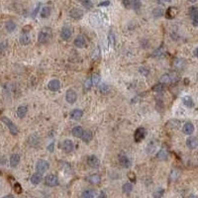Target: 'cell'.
Wrapping results in <instances>:
<instances>
[{"mask_svg":"<svg viewBox=\"0 0 198 198\" xmlns=\"http://www.w3.org/2000/svg\"><path fill=\"white\" fill-rule=\"evenodd\" d=\"M52 35H53V32H52L51 28H48V27L43 28L42 30L39 32L38 42L40 44H46V43H48L50 40H51Z\"/></svg>","mask_w":198,"mask_h":198,"instance_id":"1","label":"cell"},{"mask_svg":"<svg viewBox=\"0 0 198 198\" xmlns=\"http://www.w3.org/2000/svg\"><path fill=\"white\" fill-rule=\"evenodd\" d=\"M178 75L174 73H164V75H161L160 78V83L161 84H170V83H174L178 80Z\"/></svg>","mask_w":198,"mask_h":198,"instance_id":"2","label":"cell"},{"mask_svg":"<svg viewBox=\"0 0 198 198\" xmlns=\"http://www.w3.org/2000/svg\"><path fill=\"white\" fill-rule=\"evenodd\" d=\"M1 120H2V122L4 123L7 127H8V129H9V131H10V133L13 135V136H16L17 134H18V128H17V126L13 123V122L10 120L9 118H7V117H5V116H3L2 118H1Z\"/></svg>","mask_w":198,"mask_h":198,"instance_id":"3","label":"cell"},{"mask_svg":"<svg viewBox=\"0 0 198 198\" xmlns=\"http://www.w3.org/2000/svg\"><path fill=\"white\" fill-rule=\"evenodd\" d=\"M50 164L45 160H40L37 164H36V170L39 174H44L47 170H49Z\"/></svg>","mask_w":198,"mask_h":198,"instance_id":"4","label":"cell"},{"mask_svg":"<svg viewBox=\"0 0 198 198\" xmlns=\"http://www.w3.org/2000/svg\"><path fill=\"white\" fill-rule=\"evenodd\" d=\"M146 134H147V132H146V130H145V128H142V127L138 128V129H137V130L135 131V134H134V140H135V142L140 143L141 141H143V140L145 139Z\"/></svg>","mask_w":198,"mask_h":198,"instance_id":"5","label":"cell"},{"mask_svg":"<svg viewBox=\"0 0 198 198\" xmlns=\"http://www.w3.org/2000/svg\"><path fill=\"white\" fill-rule=\"evenodd\" d=\"M45 182L48 186L54 187V186H57V184H59V178H57V176L55 174H48L46 176Z\"/></svg>","mask_w":198,"mask_h":198,"instance_id":"6","label":"cell"},{"mask_svg":"<svg viewBox=\"0 0 198 198\" xmlns=\"http://www.w3.org/2000/svg\"><path fill=\"white\" fill-rule=\"evenodd\" d=\"M66 100L67 101V103L70 104H73L76 102L77 100V94L73 89H68L66 93Z\"/></svg>","mask_w":198,"mask_h":198,"instance_id":"7","label":"cell"},{"mask_svg":"<svg viewBox=\"0 0 198 198\" xmlns=\"http://www.w3.org/2000/svg\"><path fill=\"white\" fill-rule=\"evenodd\" d=\"M83 15H84L83 10H81L79 8H73L70 11V16L71 18H73V19H75V20L81 19V18L83 17Z\"/></svg>","mask_w":198,"mask_h":198,"instance_id":"8","label":"cell"},{"mask_svg":"<svg viewBox=\"0 0 198 198\" xmlns=\"http://www.w3.org/2000/svg\"><path fill=\"white\" fill-rule=\"evenodd\" d=\"M63 150L67 154H70L73 152L74 150V145L71 140H64L63 143Z\"/></svg>","mask_w":198,"mask_h":198,"instance_id":"9","label":"cell"},{"mask_svg":"<svg viewBox=\"0 0 198 198\" xmlns=\"http://www.w3.org/2000/svg\"><path fill=\"white\" fill-rule=\"evenodd\" d=\"M189 14H190V17H191L193 25L195 27H197V25H198V10H197V8L195 6L190 7Z\"/></svg>","mask_w":198,"mask_h":198,"instance_id":"10","label":"cell"},{"mask_svg":"<svg viewBox=\"0 0 198 198\" xmlns=\"http://www.w3.org/2000/svg\"><path fill=\"white\" fill-rule=\"evenodd\" d=\"M87 164L90 167H92V168H97V167H99V164H100L98 157H97L96 156H94V154H92V156H89L87 157Z\"/></svg>","mask_w":198,"mask_h":198,"instance_id":"11","label":"cell"},{"mask_svg":"<svg viewBox=\"0 0 198 198\" xmlns=\"http://www.w3.org/2000/svg\"><path fill=\"white\" fill-rule=\"evenodd\" d=\"M73 43H74V46L79 49H82V48H84V47H86V39L82 35L77 36Z\"/></svg>","mask_w":198,"mask_h":198,"instance_id":"12","label":"cell"},{"mask_svg":"<svg viewBox=\"0 0 198 198\" xmlns=\"http://www.w3.org/2000/svg\"><path fill=\"white\" fill-rule=\"evenodd\" d=\"M71 35H73V30H71L70 27H63L62 29V32H60V38L64 40V41L70 40Z\"/></svg>","mask_w":198,"mask_h":198,"instance_id":"13","label":"cell"},{"mask_svg":"<svg viewBox=\"0 0 198 198\" xmlns=\"http://www.w3.org/2000/svg\"><path fill=\"white\" fill-rule=\"evenodd\" d=\"M186 145L187 148L190 150H194L196 149L198 146V140L196 137H189L188 139L186 140Z\"/></svg>","mask_w":198,"mask_h":198,"instance_id":"14","label":"cell"},{"mask_svg":"<svg viewBox=\"0 0 198 198\" xmlns=\"http://www.w3.org/2000/svg\"><path fill=\"white\" fill-rule=\"evenodd\" d=\"M119 164H121V167H123L125 168H129L131 167V161L127 156H120L119 157Z\"/></svg>","mask_w":198,"mask_h":198,"instance_id":"15","label":"cell"},{"mask_svg":"<svg viewBox=\"0 0 198 198\" xmlns=\"http://www.w3.org/2000/svg\"><path fill=\"white\" fill-rule=\"evenodd\" d=\"M48 87L50 90H52V91H57V90H60V80H57V79H52V80L49 82Z\"/></svg>","mask_w":198,"mask_h":198,"instance_id":"16","label":"cell"},{"mask_svg":"<svg viewBox=\"0 0 198 198\" xmlns=\"http://www.w3.org/2000/svg\"><path fill=\"white\" fill-rule=\"evenodd\" d=\"M182 131L186 135H191L194 132V125L191 123V122H186L184 126H183Z\"/></svg>","mask_w":198,"mask_h":198,"instance_id":"17","label":"cell"},{"mask_svg":"<svg viewBox=\"0 0 198 198\" xmlns=\"http://www.w3.org/2000/svg\"><path fill=\"white\" fill-rule=\"evenodd\" d=\"M82 116H83V111L81 109H73L70 112V118L73 120H79Z\"/></svg>","mask_w":198,"mask_h":198,"instance_id":"18","label":"cell"},{"mask_svg":"<svg viewBox=\"0 0 198 198\" xmlns=\"http://www.w3.org/2000/svg\"><path fill=\"white\" fill-rule=\"evenodd\" d=\"M10 165H11L12 167H16L18 164L20 163V156L18 154H13L11 157H10Z\"/></svg>","mask_w":198,"mask_h":198,"instance_id":"19","label":"cell"},{"mask_svg":"<svg viewBox=\"0 0 198 198\" xmlns=\"http://www.w3.org/2000/svg\"><path fill=\"white\" fill-rule=\"evenodd\" d=\"M28 113V107L27 106H25V105H21L18 107V109H17V116L19 117V118H24L25 116L27 115Z\"/></svg>","mask_w":198,"mask_h":198,"instance_id":"20","label":"cell"},{"mask_svg":"<svg viewBox=\"0 0 198 198\" xmlns=\"http://www.w3.org/2000/svg\"><path fill=\"white\" fill-rule=\"evenodd\" d=\"M176 13H177V9H176L175 7H168L167 12H165V17H167V19H174L176 15Z\"/></svg>","mask_w":198,"mask_h":198,"instance_id":"21","label":"cell"},{"mask_svg":"<svg viewBox=\"0 0 198 198\" xmlns=\"http://www.w3.org/2000/svg\"><path fill=\"white\" fill-rule=\"evenodd\" d=\"M92 138H93L92 133L91 131H88V130L83 131V133H82V135H81V139L84 143H89L92 140Z\"/></svg>","mask_w":198,"mask_h":198,"instance_id":"22","label":"cell"},{"mask_svg":"<svg viewBox=\"0 0 198 198\" xmlns=\"http://www.w3.org/2000/svg\"><path fill=\"white\" fill-rule=\"evenodd\" d=\"M42 174H39V172H36V174H34L33 175L31 176V182H32V184H34V185H37L39 184L40 182L42 181Z\"/></svg>","mask_w":198,"mask_h":198,"instance_id":"23","label":"cell"},{"mask_svg":"<svg viewBox=\"0 0 198 198\" xmlns=\"http://www.w3.org/2000/svg\"><path fill=\"white\" fill-rule=\"evenodd\" d=\"M182 102L183 104L186 106V107H188V108H192L194 106V101H193V99H192V97L191 96H184L182 98Z\"/></svg>","mask_w":198,"mask_h":198,"instance_id":"24","label":"cell"},{"mask_svg":"<svg viewBox=\"0 0 198 198\" xmlns=\"http://www.w3.org/2000/svg\"><path fill=\"white\" fill-rule=\"evenodd\" d=\"M168 157V153L165 149H161L157 154V157L160 161H165Z\"/></svg>","mask_w":198,"mask_h":198,"instance_id":"25","label":"cell"},{"mask_svg":"<svg viewBox=\"0 0 198 198\" xmlns=\"http://www.w3.org/2000/svg\"><path fill=\"white\" fill-rule=\"evenodd\" d=\"M71 133H73V137H75V138H81V135L83 133V129H82L81 126H75L73 129V131H71Z\"/></svg>","mask_w":198,"mask_h":198,"instance_id":"26","label":"cell"},{"mask_svg":"<svg viewBox=\"0 0 198 198\" xmlns=\"http://www.w3.org/2000/svg\"><path fill=\"white\" fill-rule=\"evenodd\" d=\"M88 181L90 182L91 184L97 185V184H99L100 181H101V177H100L99 174H92V175L89 176Z\"/></svg>","mask_w":198,"mask_h":198,"instance_id":"27","label":"cell"},{"mask_svg":"<svg viewBox=\"0 0 198 198\" xmlns=\"http://www.w3.org/2000/svg\"><path fill=\"white\" fill-rule=\"evenodd\" d=\"M95 191L93 189H85L81 194V198H94Z\"/></svg>","mask_w":198,"mask_h":198,"instance_id":"28","label":"cell"},{"mask_svg":"<svg viewBox=\"0 0 198 198\" xmlns=\"http://www.w3.org/2000/svg\"><path fill=\"white\" fill-rule=\"evenodd\" d=\"M51 13H52V9L51 7L49 6H45L42 8V11H41V17L42 18H48L51 16Z\"/></svg>","mask_w":198,"mask_h":198,"instance_id":"29","label":"cell"},{"mask_svg":"<svg viewBox=\"0 0 198 198\" xmlns=\"http://www.w3.org/2000/svg\"><path fill=\"white\" fill-rule=\"evenodd\" d=\"M30 42H31V38H30V36H29L27 33H24L23 35H21V37H20V43H21V45L26 46V45L30 44Z\"/></svg>","mask_w":198,"mask_h":198,"instance_id":"30","label":"cell"},{"mask_svg":"<svg viewBox=\"0 0 198 198\" xmlns=\"http://www.w3.org/2000/svg\"><path fill=\"white\" fill-rule=\"evenodd\" d=\"M122 190H123V192L125 194H130L133 190V184L131 182H126L123 184L122 186Z\"/></svg>","mask_w":198,"mask_h":198,"instance_id":"31","label":"cell"},{"mask_svg":"<svg viewBox=\"0 0 198 198\" xmlns=\"http://www.w3.org/2000/svg\"><path fill=\"white\" fill-rule=\"evenodd\" d=\"M174 63V67L176 68H178V70H181V68H183V67H184V66H185V62L182 59H180V57H177V59H175Z\"/></svg>","mask_w":198,"mask_h":198,"instance_id":"32","label":"cell"},{"mask_svg":"<svg viewBox=\"0 0 198 198\" xmlns=\"http://www.w3.org/2000/svg\"><path fill=\"white\" fill-rule=\"evenodd\" d=\"M5 28L9 33H11V32H13L16 29V24L15 22H13V21H8V22H6L5 24Z\"/></svg>","mask_w":198,"mask_h":198,"instance_id":"33","label":"cell"},{"mask_svg":"<svg viewBox=\"0 0 198 198\" xmlns=\"http://www.w3.org/2000/svg\"><path fill=\"white\" fill-rule=\"evenodd\" d=\"M179 175H180V171L177 170H172L170 174V179L171 181H175L179 177Z\"/></svg>","mask_w":198,"mask_h":198,"instance_id":"34","label":"cell"},{"mask_svg":"<svg viewBox=\"0 0 198 198\" xmlns=\"http://www.w3.org/2000/svg\"><path fill=\"white\" fill-rule=\"evenodd\" d=\"M157 150V145H156V142H150L149 145L147 147V152L148 154H153L154 151Z\"/></svg>","mask_w":198,"mask_h":198,"instance_id":"35","label":"cell"},{"mask_svg":"<svg viewBox=\"0 0 198 198\" xmlns=\"http://www.w3.org/2000/svg\"><path fill=\"white\" fill-rule=\"evenodd\" d=\"M164 9L161 8V7H157V8H154V11H153V15L156 17V18H160L164 15Z\"/></svg>","mask_w":198,"mask_h":198,"instance_id":"36","label":"cell"},{"mask_svg":"<svg viewBox=\"0 0 198 198\" xmlns=\"http://www.w3.org/2000/svg\"><path fill=\"white\" fill-rule=\"evenodd\" d=\"M79 1L86 9H91L93 7V3L91 2V0H79Z\"/></svg>","mask_w":198,"mask_h":198,"instance_id":"37","label":"cell"},{"mask_svg":"<svg viewBox=\"0 0 198 198\" xmlns=\"http://www.w3.org/2000/svg\"><path fill=\"white\" fill-rule=\"evenodd\" d=\"M164 194V188H158L157 190H154V192L153 193L154 198H161Z\"/></svg>","mask_w":198,"mask_h":198,"instance_id":"38","label":"cell"},{"mask_svg":"<svg viewBox=\"0 0 198 198\" xmlns=\"http://www.w3.org/2000/svg\"><path fill=\"white\" fill-rule=\"evenodd\" d=\"M164 53V44H163V45L160 47V48L157 49L156 51L154 52L153 57H161Z\"/></svg>","mask_w":198,"mask_h":198,"instance_id":"39","label":"cell"},{"mask_svg":"<svg viewBox=\"0 0 198 198\" xmlns=\"http://www.w3.org/2000/svg\"><path fill=\"white\" fill-rule=\"evenodd\" d=\"M92 80H91V77H89L87 78L86 80L84 81V83H83V87L84 89H86V90H88V89H90L91 88V86H92Z\"/></svg>","mask_w":198,"mask_h":198,"instance_id":"40","label":"cell"},{"mask_svg":"<svg viewBox=\"0 0 198 198\" xmlns=\"http://www.w3.org/2000/svg\"><path fill=\"white\" fill-rule=\"evenodd\" d=\"M131 4L135 10H139L140 8H141V1H140V0H133V1L131 2Z\"/></svg>","mask_w":198,"mask_h":198,"instance_id":"41","label":"cell"},{"mask_svg":"<svg viewBox=\"0 0 198 198\" xmlns=\"http://www.w3.org/2000/svg\"><path fill=\"white\" fill-rule=\"evenodd\" d=\"M14 190H15V192L18 194H21L23 192V188L19 182H16L15 184H14Z\"/></svg>","mask_w":198,"mask_h":198,"instance_id":"42","label":"cell"},{"mask_svg":"<svg viewBox=\"0 0 198 198\" xmlns=\"http://www.w3.org/2000/svg\"><path fill=\"white\" fill-rule=\"evenodd\" d=\"M91 80H92V84L93 85H97V84L99 83V81H100V76H99L98 74H94L91 77Z\"/></svg>","mask_w":198,"mask_h":198,"instance_id":"43","label":"cell"},{"mask_svg":"<svg viewBox=\"0 0 198 198\" xmlns=\"http://www.w3.org/2000/svg\"><path fill=\"white\" fill-rule=\"evenodd\" d=\"M128 178L130 179L131 182H136V174H134V172H132V171L129 172V174H128Z\"/></svg>","mask_w":198,"mask_h":198,"instance_id":"44","label":"cell"},{"mask_svg":"<svg viewBox=\"0 0 198 198\" xmlns=\"http://www.w3.org/2000/svg\"><path fill=\"white\" fill-rule=\"evenodd\" d=\"M40 7H41V3H38L37 6H36L35 10H34V12L32 13V17H36V15H37V13L39 12V10H40Z\"/></svg>","mask_w":198,"mask_h":198,"instance_id":"45","label":"cell"},{"mask_svg":"<svg viewBox=\"0 0 198 198\" xmlns=\"http://www.w3.org/2000/svg\"><path fill=\"white\" fill-rule=\"evenodd\" d=\"M140 73H141L142 74H144V75H148L150 73V70L146 67H141V68H140Z\"/></svg>","mask_w":198,"mask_h":198,"instance_id":"46","label":"cell"},{"mask_svg":"<svg viewBox=\"0 0 198 198\" xmlns=\"http://www.w3.org/2000/svg\"><path fill=\"white\" fill-rule=\"evenodd\" d=\"M153 89H154V91H161V89H163V86H161V83H158V84H157L156 86H154Z\"/></svg>","mask_w":198,"mask_h":198,"instance_id":"47","label":"cell"},{"mask_svg":"<svg viewBox=\"0 0 198 198\" xmlns=\"http://www.w3.org/2000/svg\"><path fill=\"white\" fill-rule=\"evenodd\" d=\"M97 198H107V195H106V193L104 192V191H101L99 193V195L97 196Z\"/></svg>","mask_w":198,"mask_h":198,"instance_id":"48","label":"cell"},{"mask_svg":"<svg viewBox=\"0 0 198 198\" xmlns=\"http://www.w3.org/2000/svg\"><path fill=\"white\" fill-rule=\"evenodd\" d=\"M108 5H110V1H103L101 3H99V6L101 7V6H108Z\"/></svg>","mask_w":198,"mask_h":198,"instance_id":"49","label":"cell"},{"mask_svg":"<svg viewBox=\"0 0 198 198\" xmlns=\"http://www.w3.org/2000/svg\"><path fill=\"white\" fill-rule=\"evenodd\" d=\"M123 3H124L125 7H129L131 5V0H123Z\"/></svg>","mask_w":198,"mask_h":198,"instance_id":"50","label":"cell"},{"mask_svg":"<svg viewBox=\"0 0 198 198\" xmlns=\"http://www.w3.org/2000/svg\"><path fill=\"white\" fill-rule=\"evenodd\" d=\"M53 148H54V143H52L51 145L48 147V150L50 151V152H53Z\"/></svg>","mask_w":198,"mask_h":198,"instance_id":"51","label":"cell"},{"mask_svg":"<svg viewBox=\"0 0 198 198\" xmlns=\"http://www.w3.org/2000/svg\"><path fill=\"white\" fill-rule=\"evenodd\" d=\"M2 198H14V196H13V195H11V194H9V195H6V196L2 197Z\"/></svg>","mask_w":198,"mask_h":198,"instance_id":"52","label":"cell"},{"mask_svg":"<svg viewBox=\"0 0 198 198\" xmlns=\"http://www.w3.org/2000/svg\"><path fill=\"white\" fill-rule=\"evenodd\" d=\"M189 198H197V196H196V195H194V194H192V195H190Z\"/></svg>","mask_w":198,"mask_h":198,"instance_id":"53","label":"cell"},{"mask_svg":"<svg viewBox=\"0 0 198 198\" xmlns=\"http://www.w3.org/2000/svg\"><path fill=\"white\" fill-rule=\"evenodd\" d=\"M194 56L197 57V49H195V51H194Z\"/></svg>","mask_w":198,"mask_h":198,"instance_id":"54","label":"cell"},{"mask_svg":"<svg viewBox=\"0 0 198 198\" xmlns=\"http://www.w3.org/2000/svg\"><path fill=\"white\" fill-rule=\"evenodd\" d=\"M189 2H191V3H195L196 2V0H188Z\"/></svg>","mask_w":198,"mask_h":198,"instance_id":"55","label":"cell"},{"mask_svg":"<svg viewBox=\"0 0 198 198\" xmlns=\"http://www.w3.org/2000/svg\"><path fill=\"white\" fill-rule=\"evenodd\" d=\"M165 1H167V2H170L171 0H165Z\"/></svg>","mask_w":198,"mask_h":198,"instance_id":"56","label":"cell"},{"mask_svg":"<svg viewBox=\"0 0 198 198\" xmlns=\"http://www.w3.org/2000/svg\"><path fill=\"white\" fill-rule=\"evenodd\" d=\"M0 174H1V171H0Z\"/></svg>","mask_w":198,"mask_h":198,"instance_id":"57","label":"cell"}]
</instances>
